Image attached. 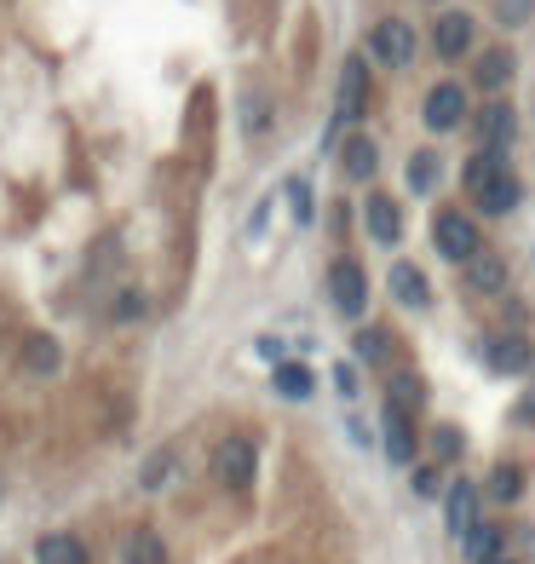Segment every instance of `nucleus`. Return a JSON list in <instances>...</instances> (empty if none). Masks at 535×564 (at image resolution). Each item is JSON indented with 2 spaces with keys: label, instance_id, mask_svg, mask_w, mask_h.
Listing matches in <instances>:
<instances>
[{
  "label": "nucleus",
  "instance_id": "1",
  "mask_svg": "<svg viewBox=\"0 0 535 564\" xmlns=\"http://www.w3.org/2000/svg\"><path fill=\"white\" fill-rule=\"evenodd\" d=\"M363 41H369L363 53H369L380 69H410L415 53H421V35H415V23H410V18H374Z\"/></svg>",
  "mask_w": 535,
  "mask_h": 564
},
{
  "label": "nucleus",
  "instance_id": "2",
  "mask_svg": "<svg viewBox=\"0 0 535 564\" xmlns=\"http://www.w3.org/2000/svg\"><path fill=\"white\" fill-rule=\"evenodd\" d=\"M421 121L426 133H461V127L472 121V98L461 82H432L426 98H421Z\"/></svg>",
  "mask_w": 535,
  "mask_h": 564
},
{
  "label": "nucleus",
  "instance_id": "3",
  "mask_svg": "<svg viewBox=\"0 0 535 564\" xmlns=\"http://www.w3.org/2000/svg\"><path fill=\"white\" fill-rule=\"evenodd\" d=\"M432 242H438V253H444L449 265H467L472 253L483 248V230H478V219H472V214L444 208L438 219H432Z\"/></svg>",
  "mask_w": 535,
  "mask_h": 564
},
{
  "label": "nucleus",
  "instance_id": "4",
  "mask_svg": "<svg viewBox=\"0 0 535 564\" xmlns=\"http://www.w3.org/2000/svg\"><path fill=\"white\" fill-rule=\"evenodd\" d=\"M328 300L346 323H363L369 317V271L357 260H335L328 265Z\"/></svg>",
  "mask_w": 535,
  "mask_h": 564
},
{
  "label": "nucleus",
  "instance_id": "5",
  "mask_svg": "<svg viewBox=\"0 0 535 564\" xmlns=\"http://www.w3.org/2000/svg\"><path fill=\"white\" fill-rule=\"evenodd\" d=\"M253 473H260V449H253V438H219L214 449V478L225 484V490H253Z\"/></svg>",
  "mask_w": 535,
  "mask_h": 564
},
{
  "label": "nucleus",
  "instance_id": "6",
  "mask_svg": "<svg viewBox=\"0 0 535 564\" xmlns=\"http://www.w3.org/2000/svg\"><path fill=\"white\" fill-rule=\"evenodd\" d=\"M432 53H438L444 64L478 53V18H472V12L444 7V12H438V23H432Z\"/></svg>",
  "mask_w": 535,
  "mask_h": 564
},
{
  "label": "nucleus",
  "instance_id": "7",
  "mask_svg": "<svg viewBox=\"0 0 535 564\" xmlns=\"http://www.w3.org/2000/svg\"><path fill=\"white\" fill-rule=\"evenodd\" d=\"M513 75H518V53H513L506 41H495V46H483V53H472V87H478L483 98H506Z\"/></svg>",
  "mask_w": 535,
  "mask_h": 564
},
{
  "label": "nucleus",
  "instance_id": "8",
  "mask_svg": "<svg viewBox=\"0 0 535 564\" xmlns=\"http://www.w3.org/2000/svg\"><path fill=\"white\" fill-rule=\"evenodd\" d=\"M467 196H472V208H478L483 219H506V214H513L518 202H524V185H518L513 162H506V167H495L490 178H483V185H472Z\"/></svg>",
  "mask_w": 535,
  "mask_h": 564
},
{
  "label": "nucleus",
  "instance_id": "9",
  "mask_svg": "<svg viewBox=\"0 0 535 564\" xmlns=\"http://www.w3.org/2000/svg\"><path fill=\"white\" fill-rule=\"evenodd\" d=\"M467 127H472V139L483 150H513V139H518V116H513L506 98H483V110H472Z\"/></svg>",
  "mask_w": 535,
  "mask_h": 564
},
{
  "label": "nucleus",
  "instance_id": "10",
  "mask_svg": "<svg viewBox=\"0 0 535 564\" xmlns=\"http://www.w3.org/2000/svg\"><path fill=\"white\" fill-rule=\"evenodd\" d=\"M483 364H490L495 375H529L535 369V346L524 328H501V335L483 340Z\"/></svg>",
  "mask_w": 535,
  "mask_h": 564
},
{
  "label": "nucleus",
  "instance_id": "11",
  "mask_svg": "<svg viewBox=\"0 0 535 564\" xmlns=\"http://www.w3.org/2000/svg\"><path fill=\"white\" fill-rule=\"evenodd\" d=\"M363 230L380 242V248H397L403 242V214H397V202L386 191H363Z\"/></svg>",
  "mask_w": 535,
  "mask_h": 564
},
{
  "label": "nucleus",
  "instance_id": "12",
  "mask_svg": "<svg viewBox=\"0 0 535 564\" xmlns=\"http://www.w3.org/2000/svg\"><path fill=\"white\" fill-rule=\"evenodd\" d=\"M351 357H357V364H369V369L386 375V369L397 364V335H392V328H380V323H357V335H351Z\"/></svg>",
  "mask_w": 535,
  "mask_h": 564
},
{
  "label": "nucleus",
  "instance_id": "13",
  "mask_svg": "<svg viewBox=\"0 0 535 564\" xmlns=\"http://www.w3.org/2000/svg\"><path fill=\"white\" fill-rule=\"evenodd\" d=\"M374 173H380L374 139H369V133H346V139H340V178H346V185H363V191H369Z\"/></svg>",
  "mask_w": 535,
  "mask_h": 564
},
{
  "label": "nucleus",
  "instance_id": "14",
  "mask_svg": "<svg viewBox=\"0 0 535 564\" xmlns=\"http://www.w3.org/2000/svg\"><path fill=\"white\" fill-rule=\"evenodd\" d=\"M380 438H386V455L397 460V467H415V455H421V438H415V421L403 415V409H380Z\"/></svg>",
  "mask_w": 535,
  "mask_h": 564
},
{
  "label": "nucleus",
  "instance_id": "15",
  "mask_svg": "<svg viewBox=\"0 0 535 564\" xmlns=\"http://www.w3.org/2000/svg\"><path fill=\"white\" fill-rule=\"evenodd\" d=\"M478 501H483V490H478V484H467V478L444 490V524H449L455 542H461V535L478 524Z\"/></svg>",
  "mask_w": 535,
  "mask_h": 564
},
{
  "label": "nucleus",
  "instance_id": "16",
  "mask_svg": "<svg viewBox=\"0 0 535 564\" xmlns=\"http://www.w3.org/2000/svg\"><path fill=\"white\" fill-rule=\"evenodd\" d=\"M386 289H392V300L397 305H432V282H426V271L421 265H410V260H397L392 271H386Z\"/></svg>",
  "mask_w": 535,
  "mask_h": 564
},
{
  "label": "nucleus",
  "instance_id": "17",
  "mask_svg": "<svg viewBox=\"0 0 535 564\" xmlns=\"http://www.w3.org/2000/svg\"><path fill=\"white\" fill-rule=\"evenodd\" d=\"M461 271H467V289H472V294H506V260H501V253L478 248Z\"/></svg>",
  "mask_w": 535,
  "mask_h": 564
},
{
  "label": "nucleus",
  "instance_id": "18",
  "mask_svg": "<svg viewBox=\"0 0 535 564\" xmlns=\"http://www.w3.org/2000/svg\"><path fill=\"white\" fill-rule=\"evenodd\" d=\"M18 364H23V375H58V364H64V346L53 340V335H23V346H18Z\"/></svg>",
  "mask_w": 535,
  "mask_h": 564
},
{
  "label": "nucleus",
  "instance_id": "19",
  "mask_svg": "<svg viewBox=\"0 0 535 564\" xmlns=\"http://www.w3.org/2000/svg\"><path fill=\"white\" fill-rule=\"evenodd\" d=\"M35 564H92V558H87L81 535L53 530V535H41V542H35Z\"/></svg>",
  "mask_w": 535,
  "mask_h": 564
},
{
  "label": "nucleus",
  "instance_id": "20",
  "mask_svg": "<svg viewBox=\"0 0 535 564\" xmlns=\"http://www.w3.org/2000/svg\"><path fill=\"white\" fill-rule=\"evenodd\" d=\"M386 403H392V409H403V415H410V409H421V403H426V380H421L415 369L392 364V369H386Z\"/></svg>",
  "mask_w": 535,
  "mask_h": 564
},
{
  "label": "nucleus",
  "instance_id": "21",
  "mask_svg": "<svg viewBox=\"0 0 535 564\" xmlns=\"http://www.w3.org/2000/svg\"><path fill=\"white\" fill-rule=\"evenodd\" d=\"M403 178H410V191H415V196H432V191L444 185L438 150H410V162H403Z\"/></svg>",
  "mask_w": 535,
  "mask_h": 564
},
{
  "label": "nucleus",
  "instance_id": "22",
  "mask_svg": "<svg viewBox=\"0 0 535 564\" xmlns=\"http://www.w3.org/2000/svg\"><path fill=\"white\" fill-rule=\"evenodd\" d=\"M483 496H490V501H506V507H513V501L524 496V467H518V460H501V467L490 473V484H483Z\"/></svg>",
  "mask_w": 535,
  "mask_h": 564
},
{
  "label": "nucleus",
  "instance_id": "23",
  "mask_svg": "<svg viewBox=\"0 0 535 564\" xmlns=\"http://www.w3.org/2000/svg\"><path fill=\"white\" fill-rule=\"evenodd\" d=\"M271 380H276V392L294 398V403H305V398H312V387H317L305 364H271Z\"/></svg>",
  "mask_w": 535,
  "mask_h": 564
},
{
  "label": "nucleus",
  "instance_id": "24",
  "mask_svg": "<svg viewBox=\"0 0 535 564\" xmlns=\"http://www.w3.org/2000/svg\"><path fill=\"white\" fill-rule=\"evenodd\" d=\"M467 438H461V426H432L426 432V455L438 460V467H449V460H461Z\"/></svg>",
  "mask_w": 535,
  "mask_h": 564
},
{
  "label": "nucleus",
  "instance_id": "25",
  "mask_svg": "<svg viewBox=\"0 0 535 564\" xmlns=\"http://www.w3.org/2000/svg\"><path fill=\"white\" fill-rule=\"evenodd\" d=\"M461 542H467V558H472V564H483V558H495V553H501L506 530H495V524H483V519H478V524L461 535Z\"/></svg>",
  "mask_w": 535,
  "mask_h": 564
},
{
  "label": "nucleus",
  "instance_id": "26",
  "mask_svg": "<svg viewBox=\"0 0 535 564\" xmlns=\"http://www.w3.org/2000/svg\"><path fill=\"white\" fill-rule=\"evenodd\" d=\"M121 564H167V542L156 530H139L133 542H127V553H121Z\"/></svg>",
  "mask_w": 535,
  "mask_h": 564
},
{
  "label": "nucleus",
  "instance_id": "27",
  "mask_svg": "<svg viewBox=\"0 0 535 564\" xmlns=\"http://www.w3.org/2000/svg\"><path fill=\"white\" fill-rule=\"evenodd\" d=\"M495 167H506V150H472V156H467V167H461V185L472 191V185H483V178H490Z\"/></svg>",
  "mask_w": 535,
  "mask_h": 564
},
{
  "label": "nucleus",
  "instance_id": "28",
  "mask_svg": "<svg viewBox=\"0 0 535 564\" xmlns=\"http://www.w3.org/2000/svg\"><path fill=\"white\" fill-rule=\"evenodd\" d=\"M110 317H116L121 328H133V323H144V317H150V300H144L139 289H121V294H116V305H110Z\"/></svg>",
  "mask_w": 535,
  "mask_h": 564
},
{
  "label": "nucleus",
  "instance_id": "29",
  "mask_svg": "<svg viewBox=\"0 0 535 564\" xmlns=\"http://www.w3.org/2000/svg\"><path fill=\"white\" fill-rule=\"evenodd\" d=\"M535 18V0H495V23L501 30H524Z\"/></svg>",
  "mask_w": 535,
  "mask_h": 564
},
{
  "label": "nucleus",
  "instance_id": "30",
  "mask_svg": "<svg viewBox=\"0 0 535 564\" xmlns=\"http://www.w3.org/2000/svg\"><path fill=\"white\" fill-rule=\"evenodd\" d=\"M410 484H415V496H444V478H438V460H415L410 467Z\"/></svg>",
  "mask_w": 535,
  "mask_h": 564
},
{
  "label": "nucleus",
  "instance_id": "31",
  "mask_svg": "<svg viewBox=\"0 0 535 564\" xmlns=\"http://www.w3.org/2000/svg\"><path fill=\"white\" fill-rule=\"evenodd\" d=\"M242 121H248V139H265L271 110H265V98H260V93H248V98H242Z\"/></svg>",
  "mask_w": 535,
  "mask_h": 564
},
{
  "label": "nucleus",
  "instance_id": "32",
  "mask_svg": "<svg viewBox=\"0 0 535 564\" xmlns=\"http://www.w3.org/2000/svg\"><path fill=\"white\" fill-rule=\"evenodd\" d=\"M167 473H173V449H156V455L144 460L139 484H144V490H162V484H167Z\"/></svg>",
  "mask_w": 535,
  "mask_h": 564
},
{
  "label": "nucleus",
  "instance_id": "33",
  "mask_svg": "<svg viewBox=\"0 0 535 564\" xmlns=\"http://www.w3.org/2000/svg\"><path fill=\"white\" fill-rule=\"evenodd\" d=\"M288 202H294V219L312 225V185L305 178H288Z\"/></svg>",
  "mask_w": 535,
  "mask_h": 564
},
{
  "label": "nucleus",
  "instance_id": "34",
  "mask_svg": "<svg viewBox=\"0 0 535 564\" xmlns=\"http://www.w3.org/2000/svg\"><path fill=\"white\" fill-rule=\"evenodd\" d=\"M335 387H340L346 398L357 392V369H351V364H340V369H335Z\"/></svg>",
  "mask_w": 535,
  "mask_h": 564
},
{
  "label": "nucleus",
  "instance_id": "35",
  "mask_svg": "<svg viewBox=\"0 0 535 564\" xmlns=\"http://www.w3.org/2000/svg\"><path fill=\"white\" fill-rule=\"evenodd\" d=\"M483 564H518V558H506V553H495V558H483Z\"/></svg>",
  "mask_w": 535,
  "mask_h": 564
},
{
  "label": "nucleus",
  "instance_id": "36",
  "mask_svg": "<svg viewBox=\"0 0 535 564\" xmlns=\"http://www.w3.org/2000/svg\"><path fill=\"white\" fill-rule=\"evenodd\" d=\"M426 7H449V0H426Z\"/></svg>",
  "mask_w": 535,
  "mask_h": 564
}]
</instances>
